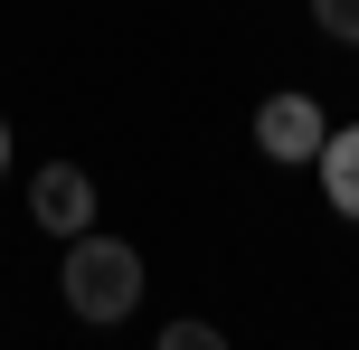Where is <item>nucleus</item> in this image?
Wrapping results in <instances>:
<instances>
[{
    "label": "nucleus",
    "instance_id": "f257e3e1",
    "mask_svg": "<svg viewBox=\"0 0 359 350\" xmlns=\"http://www.w3.org/2000/svg\"><path fill=\"white\" fill-rule=\"evenodd\" d=\"M142 303V256L123 237H76L67 246V313L76 322H123Z\"/></svg>",
    "mask_w": 359,
    "mask_h": 350
},
{
    "label": "nucleus",
    "instance_id": "f03ea898",
    "mask_svg": "<svg viewBox=\"0 0 359 350\" xmlns=\"http://www.w3.org/2000/svg\"><path fill=\"white\" fill-rule=\"evenodd\" d=\"M255 142H265L274 161H322L331 123H322L312 95H265V105H255Z\"/></svg>",
    "mask_w": 359,
    "mask_h": 350
},
{
    "label": "nucleus",
    "instance_id": "7ed1b4c3",
    "mask_svg": "<svg viewBox=\"0 0 359 350\" xmlns=\"http://www.w3.org/2000/svg\"><path fill=\"white\" fill-rule=\"evenodd\" d=\"M29 208H38L48 237H86V227H95V180H86L76 161H48V170H38V189H29Z\"/></svg>",
    "mask_w": 359,
    "mask_h": 350
},
{
    "label": "nucleus",
    "instance_id": "20e7f679",
    "mask_svg": "<svg viewBox=\"0 0 359 350\" xmlns=\"http://www.w3.org/2000/svg\"><path fill=\"white\" fill-rule=\"evenodd\" d=\"M322 189H331V208H341V218H359V123L322 142Z\"/></svg>",
    "mask_w": 359,
    "mask_h": 350
},
{
    "label": "nucleus",
    "instance_id": "39448f33",
    "mask_svg": "<svg viewBox=\"0 0 359 350\" xmlns=\"http://www.w3.org/2000/svg\"><path fill=\"white\" fill-rule=\"evenodd\" d=\"M312 19H322L331 38H350V48H359V0H312Z\"/></svg>",
    "mask_w": 359,
    "mask_h": 350
},
{
    "label": "nucleus",
    "instance_id": "423d86ee",
    "mask_svg": "<svg viewBox=\"0 0 359 350\" xmlns=\"http://www.w3.org/2000/svg\"><path fill=\"white\" fill-rule=\"evenodd\" d=\"M161 350H227V332H208V322H170Z\"/></svg>",
    "mask_w": 359,
    "mask_h": 350
},
{
    "label": "nucleus",
    "instance_id": "0eeeda50",
    "mask_svg": "<svg viewBox=\"0 0 359 350\" xmlns=\"http://www.w3.org/2000/svg\"><path fill=\"white\" fill-rule=\"evenodd\" d=\"M0 170H10V123H0Z\"/></svg>",
    "mask_w": 359,
    "mask_h": 350
}]
</instances>
